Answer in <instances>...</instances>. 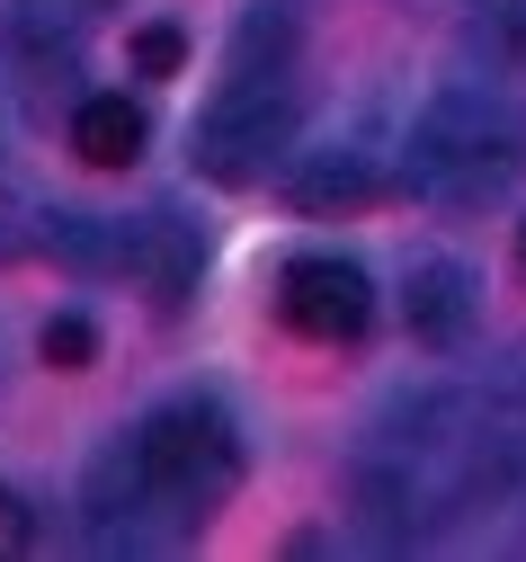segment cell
Instances as JSON below:
<instances>
[{
    "label": "cell",
    "instance_id": "9",
    "mask_svg": "<svg viewBox=\"0 0 526 562\" xmlns=\"http://www.w3.org/2000/svg\"><path fill=\"white\" fill-rule=\"evenodd\" d=\"M482 419H491V447H500L517 501H526V367H508V375L482 393Z\"/></svg>",
    "mask_w": 526,
    "mask_h": 562
},
{
    "label": "cell",
    "instance_id": "10",
    "mask_svg": "<svg viewBox=\"0 0 526 562\" xmlns=\"http://www.w3.org/2000/svg\"><path fill=\"white\" fill-rule=\"evenodd\" d=\"M286 54H294V19L286 10H250L242 19V36H233V72H286Z\"/></svg>",
    "mask_w": 526,
    "mask_h": 562
},
{
    "label": "cell",
    "instance_id": "12",
    "mask_svg": "<svg viewBox=\"0 0 526 562\" xmlns=\"http://www.w3.org/2000/svg\"><path fill=\"white\" fill-rule=\"evenodd\" d=\"M36 348H45V367H54V375H81V367L99 358V330H90V313H54Z\"/></svg>",
    "mask_w": 526,
    "mask_h": 562
},
{
    "label": "cell",
    "instance_id": "5",
    "mask_svg": "<svg viewBox=\"0 0 526 562\" xmlns=\"http://www.w3.org/2000/svg\"><path fill=\"white\" fill-rule=\"evenodd\" d=\"M402 322H411V339H428V348H465V330L482 322V277H473L456 250L411 259V277H402Z\"/></svg>",
    "mask_w": 526,
    "mask_h": 562
},
{
    "label": "cell",
    "instance_id": "2",
    "mask_svg": "<svg viewBox=\"0 0 526 562\" xmlns=\"http://www.w3.org/2000/svg\"><path fill=\"white\" fill-rule=\"evenodd\" d=\"M125 447H134V473H143V491H153V509L170 527H197L223 491L242 482V429L214 402H197V393L161 402Z\"/></svg>",
    "mask_w": 526,
    "mask_h": 562
},
{
    "label": "cell",
    "instance_id": "4",
    "mask_svg": "<svg viewBox=\"0 0 526 562\" xmlns=\"http://www.w3.org/2000/svg\"><path fill=\"white\" fill-rule=\"evenodd\" d=\"M277 313L286 330H304V339H357L374 322V286H366V268L339 259V250H304V259H286L277 277Z\"/></svg>",
    "mask_w": 526,
    "mask_h": 562
},
{
    "label": "cell",
    "instance_id": "3",
    "mask_svg": "<svg viewBox=\"0 0 526 562\" xmlns=\"http://www.w3.org/2000/svg\"><path fill=\"white\" fill-rule=\"evenodd\" d=\"M286 144H294V90H286V72H233L205 99V116L188 134V161L205 179H223V188H242V179H268V161Z\"/></svg>",
    "mask_w": 526,
    "mask_h": 562
},
{
    "label": "cell",
    "instance_id": "8",
    "mask_svg": "<svg viewBox=\"0 0 526 562\" xmlns=\"http://www.w3.org/2000/svg\"><path fill=\"white\" fill-rule=\"evenodd\" d=\"M374 188V161L366 153H304V170H294V205L304 215H331V205H366Z\"/></svg>",
    "mask_w": 526,
    "mask_h": 562
},
{
    "label": "cell",
    "instance_id": "1",
    "mask_svg": "<svg viewBox=\"0 0 526 562\" xmlns=\"http://www.w3.org/2000/svg\"><path fill=\"white\" fill-rule=\"evenodd\" d=\"M526 170V125L491 90H437L411 125V179L446 205H482Z\"/></svg>",
    "mask_w": 526,
    "mask_h": 562
},
{
    "label": "cell",
    "instance_id": "7",
    "mask_svg": "<svg viewBox=\"0 0 526 562\" xmlns=\"http://www.w3.org/2000/svg\"><path fill=\"white\" fill-rule=\"evenodd\" d=\"M134 268H143V286H153V304H188L197 268H205V241H197V224H179V215H153V224L134 233Z\"/></svg>",
    "mask_w": 526,
    "mask_h": 562
},
{
    "label": "cell",
    "instance_id": "11",
    "mask_svg": "<svg viewBox=\"0 0 526 562\" xmlns=\"http://www.w3.org/2000/svg\"><path fill=\"white\" fill-rule=\"evenodd\" d=\"M45 205L19 188V179H0V268H10V259H27V250H45Z\"/></svg>",
    "mask_w": 526,
    "mask_h": 562
},
{
    "label": "cell",
    "instance_id": "14",
    "mask_svg": "<svg viewBox=\"0 0 526 562\" xmlns=\"http://www.w3.org/2000/svg\"><path fill=\"white\" fill-rule=\"evenodd\" d=\"M482 45L526 72V0H482Z\"/></svg>",
    "mask_w": 526,
    "mask_h": 562
},
{
    "label": "cell",
    "instance_id": "16",
    "mask_svg": "<svg viewBox=\"0 0 526 562\" xmlns=\"http://www.w3.org/2000/svg\"><path fill=\"white\" fill-rule=\"evenodd\" d=\"M517 268H526V224H517Z\"/></svg>",
    "mask_w": 526,
    "mask_h": 562
},
{
    "label": "cell",
    "instance_id": "15",
    "mask_svg": "<svg viewBox=\"0 0 526 562\" xmlns=\"http://www.w3.org/2000/svg\"><path fill=\"white\" fill-rule=\"evenodd\" d=\"M27 544H36V509L19 491H0V553H27Z\"/></svg>",
    "mask_w": 526,
    "mask_h": 562
},
{
    "label": "cell",
    "instance_id": "6",
    "mask_svg": "<svg viewBox=\"0 0 526 562\" xmlns=\"http://www.w3.org/2000/svg\"><path fill=\"white\" fill-rule=\"evenodd\" d=\"M143 144H153V125H143V108L134 99H81L71 108V153H81L90 170H125V161H143Z\"/></svg>",
    "mask_w": 526,
    "mask_h": 562
},
{
    "label": "cell",
    "instance_id": "13",
    "mask_svg": "<svg viewBox=\"0 0 526 562\" xmlns=\"http://www.w3.org/2000/svg\"><path fill=\"white\" fill-rule=\"evenodd\" d=\"M179 63H188V36H179L170 19H153V27H134V72H143V81H170Z\"/></svg>",
    "mask_w": 526,
    "mask_h": 562
}]
</instances>
